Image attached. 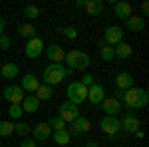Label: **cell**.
I'll list each match as a JSON object with an SVG mask.
<instances>
[{"instance_id":"cell-1","label":"cell","mask_w":149,"mask_h":147,"mask_svg":"<svg viewBox=\"0 0 149 147\" xmlns=\"http://www.w3.org/2000/svg\"><path fill=\"white\" fill-rule=\"evenodd\" d=\"M121 102L125 103L127 109H141V107H147L149 103V93L141 88H129L121 93Z\"/></svg>"},{"instance_id":"cell-2","label":"cell","mask_w":149,"mask_h":147,"mask_svg":"<svg viewBox=\"0 0 149 147\" xmlns=\"http://www.w3.org/2000/svg\"><path fill=\"white\" fill-rule=\"evenodd\" d=\"M70 74H72V72H70L68 68H64L62 64H50V66H46V70H44L42 79H44L46 86H52V88H54L60 82H64Z\"/></svg>"},{"instance_id":"cell-3","label":"cell","mask_w":149,"mask_h":147,"mask_svg":"<svg viewBox=\"0 0 149 147\" xmlns=\"http://www.w3.org/2000/svg\"><path fill=\"white\" fill-rule=\"evenodd\" d=\"M64 62L68 64V70L74 74L76 70H86L92 62H90V56L86 54V52H81V50H72L66 54L64 58Z\"/></svg>"},{"instance_id":"cell-4","label":"cell","mask_w":149,"mask_h":147,"mask_svg":"<svg viewBox=\"0 0 149 147\" xmlns=\"http://www.w3.org/2000/svg\"><path fill=\"white\" fill-rule=\"evenodd\" d=\"M66 95H68V102L74 105H80L88 100V88H84L80 82H72L68 88H66Z\"/></svg>"},{"instance_id":"cell-5","label":"cell","mask_w":149,"mask_h":147,"mask_svg":"<svg viewBox=\"0 0 149 147\" xmlns=\"http://www.w3.org/2000/svg\"><path fill=\"white\" fill-rule=\"evenodd\" d=\"M119 42H123V30H121V26H115V24H111V26H107L105 28V32H103V40L102 44L105 46H117Z\"/></svg>"},{"instance_id":"cell-6","label":"cell","mask_w":149,"mask_h":147,"mask_svg":"<svg viewBox=\"0 0 149 147\" xmlns=\"http://www.w3.org/2000/svg\"><path fill=\"white\" fill-rule=\"evenodd\" d=\"M90 127H92L90 119H86V117H81V115H80L78 119H74V121L66 127V131H68L72 137H80V135H84V133H88Z\"/></svg>"},{"instance_id":"cell-7","label":"cell","mask_w":149,"mask_h":147,"mask_svg":"<svg viewBox=\"0 0 149 147\" xmlns=\"http://www.w3.org/2000/svg\"><path fill=\"white\" fill-rule=\"evenodd\" d=\"M26 98V91L20 86H6L4 88V100L10 103V105H20Z\"/></svg>"},{"instance_id":"cell-8","label":"cell","mask_w":149,"mask_h":147,"mask_svg":"<svg viewBox=\"0 0 149 147\" xmlns=\"http://www.w3.org/2000/svg\"><path fill=\"white\" fill-rule=\"evenodd\" d=\"M66 123H72L74 119H78L80 117V107L78 105H74V103L70 102H64L62 105H60V113H58Z\"/></svg>"},{"instance_id":"cell-9","label":"cell","mask_w":149,"mask_h":147,"mask_svg":"<svg viewBox=\"0 0 149 147\" xmlns=\"http://www.w3.org/2000/svg\"><path fill=\"white\" fill-rule=\"evenodd\" d=\"M44 40L42 38H32V40H28L26 42V58H30V60H36L38 56H42V52H44Z\"/></svg>"},{"instance_id":"cell-10","label":"cell","mask_w":149,"mask_h":147,"mask_svg":"<svg viewBox=\"0 0 149 147\" xmlns=\"http://www.w3.org/2000/svg\"><path fill=\"white\" fill-rule=\"evenodd\" d=\"M100 129H102L105 135H115V133L121 131V125H119V119H117V117L105 115L102 121H100Z\"/></svg>"},{"instance_id":"cell-11","label":"cell","mask_w":149,"mask_h":147,"mask_svg":"<svg viewBox=\"0 0 149 147\" xmlns=\"http://www.w3.org/2000/svg\"><path fill=\"white\" fill-rule=\"evenodd\" d=\"M103 100H105V90H103V86L93 84V86H90V88H88V100H86V102L97 105V103H102Z\"/></svg>"},{"instance_id":"cell-12","label":"cell","mask_w":149,"mask_h":147,"mask_svg":"<svg viewBox=\"0 0 149 147\" xmlns=\"http://www.w3.org/2000/svg\"><path fill=\"white\" fill-rule=\"evenodd\" d=\"M119 125H121V129L127 131V133H135V131L139 129V119H137V115H133V113L129 111V113H125V115L121 117Z\"/></svg>"},{"instance_id":"cell-13","label":"cell","mask_w":149,"mask_h":147,"mask_svg":"<svg viewBox=\"0 0 149 147\" xmlns=\"http://www.w3.org/2000/svg\"><path fill=\"white\" fill-rule=\"evenodd\" d=\"M30 133L34 135V141H46V139L52 137V129H50V125L46 121H40L36 127H32Z\"/></svg>"},{"instance_id":"cell-14","label":"cell","mask_w":149,"mask_h":147,"mask_svg":"<svg viewBox=\"0 0 149 147\" xmlns=\"http://www.w3.org/2000/svg\"><path fill=\"white\" fill-rule=\"evenodd\" d=\"M102 109L105 111V115L115 117L117 113H121V102L115 100V98H105V100L102 102Z\"/></svg>"},{"instance_id":"cell-15","label":"cell","mask_w":149,"mask_h":147,"mask_svg":"<svg viewBox=\"0 0 149 147\" xmlns=\"http://www.w3.org/2000/svg\"><path fill=\"white\" fill-rule=\"evenodd\" d=\"M46 54H48V60L52 62V64H62L64 62V58H66V52H64V48L58 44H52L46 48Z\"/></svg>"},{"instance_id":"cell-16","label":"cell","mask_w":149,"mask_h":147,"mask_svg":"<svg viewBox=\"0 0 149 147\" xmlns=\"http://www.w3.org/2000/svg\"><path fill=\"white\" fill-rule=\"evenodd\" d=\"M115 86H117L119 91H125V90H129V88H133V76H131L129 72H119V74L115 76Z\"/></svg>"},{"instance_id":"cell-17","label":"cell","mask_w":149,"mask_h":147,"mask_svg":"<svg viewBox=\"0 0 149 147\" xmlns=\"http://www.w3.org/2000/svg\"><path fill=\"white\" fill-rule=\"evenodd\" d=\"M24 91H30V93H36V90L40 88V79L36 78L34 74H24L22 76V86H20Z\"/></svg>"},{"instance_id":"cell-18","label":"cell","mask_w":149,"mask_h":147,"mask_svg":"<svg viewBox=\"0 0 149 147\" xmlns=\"http://www.w3.org/2000/svg\"><path fill=\"white\" fill-rule=\"evenodd\" d=\"M131 4L129 2H115L113 4V14L117 18H121V20H127L129 16H131Z\"/></svg>"},{"instance_id":"cell-19","label":"cell","mask_w":149,"mask_h":147,"mask_svg":"<svg viewBox=\"0 0 149 147\" xmlns=\"http://www.w3.org/2000/svg\"><path fill=\"white\" fill-rule=\"evenodd\" d=\"M18 64H14V62H6V64H2V68H0V76L4 79H14L18 76Z\"/></svg>"},{"instance_id":"cell-20","label":"cell","mask_w":149,"mask_h":147,"mask_svg":"<svg viewBox=\"0 0 149 147\" xmlns=\"http://www.w3.org/2000/svg\"><path fill=\"white\" fill-rule=\"evenodd\" d=\"M20 105H22V111H26V113H36L40 109V102L36 100V95H26Z\"/></svg>"},{"instance_id":"cell-21","label":"cell","mask_w":149,"mask_h":147,"mask_svg":"<svg viewBox=\"0 0 149 147\" xmlns=\"http://www.w3.org/2000/svg\"><path fill=\"white\" fill-rule=\"evenodd\" d=\"M84 8H86V12H88L90 16H100L103 12V2L102 0H86Z\"/></svg>"},{"instance_id":"cell-22","label":"cell","mask_w":149,"mask_h":147,"mask_svg":"<svg viewBox=\"0 0 149 147\" xmlns=\"http://www.w3.org/2000/svg\"><path fill=\"white\" fill-rule=\"evenodd\" d=\"M125 26L131 32H141L145 28V18H141V16H129L125 20Z\"/></svg>"},{"instance_id":"cell-23","label":"cell","mask_w":149,"mask_h":147,"mask_svg":"<svg viewBox=\"0 0 149 147\" xmlns=\"http://www.w3.org/2000/svg\"><path fill=\"white\" fill-rule=\"evenodd\" d=\"M52 95H54V88H52V86L40 84V88L36 90V100H38V102H48Z\"/></svg>"},{"instance_id":"cell-24","label":"cell","mask_w":149,"mask_h":147,"mask_svg":"<svg viewBox=\"0 0 149 147\" xmlns=\"http://www.w3.org/2000/svg\"><path fill=\"white\" fill-rule=\"evenodd\" d=\"M113 54L115 58H131V54H133V48L129 44H125V42H119L117 46H113Z\"/></svg>"},{"instance_id":"cell-25","label":"cell","mask_w":149,"mask_h":147,"mask_svg":"<svg viewBox=\"0 0 149 147\" xmlns=\"http://www.w3.org/2000/svg\"><path fill=\"white\" fill-rule=\"evenodd\" d=\"M36 26L34 24H22V26H18V36H22V38H28V40H32L36 38Z\"/></svg>"},{"instance_id":"cell-26","label":"cell","mask_w":149,"mask_h":147,"mask_svg":"<svg viewBox=\"0 0 149 147\" xmlns=\"http://www.w3.org/2000/svg\"><path fill=\"white\" fill-rule=\"evenodd\" d=\"M46 123L50 125V129H52V131H62V129H66V127H68V123H66V121H64L60 115H54V117H50Z\"/></svg>"},{"instance_id":"cell-27","label":"cell","mask_w":149,"mask_h":147,"mask_svg":"<svg viewBox=\"0 0 149 147\" xmlns=\"http://www.w3.org/2000/svg\"><path fill=\"white\" fill-rule=\"evenodd\" d=\"M70 139H72V135H70L66 129H62V131H54V141H56L58 145H68L70 143Z\"/></svg>"},{"instance_id":"cell-28","label":"cell","mask_w":149,"mask_h":147,"mask_svg":"<svg viewBox=\"0 0 149 147\" xmlns=\"http://www.w3.org/2000/svg\"><path fill=\"white\" fill-rule=\"evenodd\" d=\"M30 131H32V127L28 123H24V121H16V123H14V133H18V135L26 137Z\"/></svg>"},{"instance_id":"cell-29","label":"cell","mask_w":149,"mask_h":147,"mask_svg":"<svg viewBox=\"0 0 149 147\" xmlns=\"http://www.w3.org/2000/svg\"><path fill=\"white\" fill-rule=\"evenodd\" d=\"M14 133V123L12 121H0V137H8Z\"/></svg>"},{"instance_id":"cell-30","label":"cell","mask_w":149,"mask_h":147,"mask_svg":"<svg viewBox=\"0 0 149 147\" xmlns=\"http://www.w3.org/2000/svg\"><path fill=\"white\" fill-rule=\"evenodd\" d=\"M100 56H102V60H105V62H111V60L115 58L113 48H111V46H105V44H103V46H102V50H100Z\"/></svg>"},{"instance_id":"cell-31","label":"cell","mask_w":149,"mask_h":147,"mask_svg":"<svg viewBox=\"0 0 149 147\" xmlns=\"http://www.w3.org/2000/svg\"><path fill=\"white\" fill-rule=\"evenodd\" d=\"M24 16L26 18H38L40 16V8L36 4H28V6H24Z\"/></svg>"},{"instance_id":"cell-32","label":"cell","mask_w":149,"mask_h":147,"mask_svg":"<svg viewBox=\"0 0 149 147\" xmlns=\"http://www.w3.org/2000/svg\"><path fill=\"white\" fill-rule=\"evenodd\" d=\"M22 105H10L8 107V115H10L12 119H20L22 117Z\"/></svg>"},{"instance_id":"cell-33","label":"cell","mask_w":149,"mask_h":147,"mask_svg":"<svg viewBox=\"0 0 149 147\" xmlns=\"http://www.w3.org/2000/svg\"><path fill=\"white\" fill-rule=\"evenodd\" d=\"M62 34L66 36L68 40H76V38H78V30H76L74 26H68V28H62Z\"/></svg>"},{"instance_id":"cell-34","label":"cell","mask_w":149,"mask_h":147,"mask_svg":"<svg viewBox=\"0 0 149 147\" xmlns=\"http://www.w3.org/2000/svg\"><path fill=\"white\" fill-rule=\"evenodd\" d=\"M10 44H12L10 36H6V34L0 36V48H2V50H8V48H10Z\"/></svg>"},{"instance_id":"cell-35","label":"cell","mask_w":149,"mask_h":147,"mask_svg":"<svg viewBox=\"0 0 149 147\" xmlns=\"http://www.w3.org/2000/svg\"><path fill=\"white\" fill-rule=\"evenodd\" d=\"M84 88H90V86H93V76L92 74H86L84 78H81V82H80Z\"/></svg>"},{"instance_id":"cell-36","label":"cell","mask_w":149,"mask_h":147,"mask_svg":"<svg viewBox=\"0 0 149 147\" xmlns=\"http://www.w3.org/2000/svg\"><path fill=\"white\" fill-rule=\"evenodd\" d=\"M20 147H36V141L34 139H24L22 143H20Z\"/></svg>"},{"instance_id":"cell-37","label":"cell","mask_w":149,"mask_h":147,"mask_svg":"<svg viewBox=\"0 0 149 147\" xmlns=\"http://www.w3.org/2000/svg\"><path fill=\"white\" fill-rule=\"evenodd\" d=\"M141 12H143V16H147V14H149V4H147V2L141 4ZM143 16H141V18H143Z\"/></svg>"},{"instance_id":"cell-38","label":"cell","mask_w":149,"mask_h":147,"mask_svg":"<svg viewBox=\"0 0 149 147\" xmlns=\"http://www.w3.org/2000/svg\"><path fill=\"white\" fill-rule=\"evenodd\" d=\"M4 30H6V20H4V18H0V36L4 34Z\"/></svg>"},{"instance_id":"cell-39","label":"cell","mask_w":149,"mask_h":147,"mask_svg":"<svg viewBox=\"0 0 149 147\" xmlns=\"http://www.w3.org/2000/svg\"><path fill=\"white\" fill-rule=\"evenodd\" d=\"M135 135H137V139H143V137H145V131H143V129H137Z\"/></svg>"},{"instance_id":"cell-40","label":"cell","mask_w":149,"mask_h":147,"mask_svg":"<svg viewBox=\"0 0 149 147\" xmlns=\"http://www.w3.org/2000/svg\"><path fill=\"white\" fill-rule=\"evenodd\" d=\"M86 147H100V143H97V141H88Z\"/></svg>"},{"instance_id":"cell-41","label":"cell","mask_w":149,"mask_h":147,"mask_svg":"<svg viewBox=\"0 0 149 147\" xmlns=\"http://www.w3.org/2000/svg\"><path fill=\"white\" fill-rule=\"evenodd\" d=\"M84 4H86V0H78V2H76V6H78V8H84Z\"/></svg>"}]
</instances>
